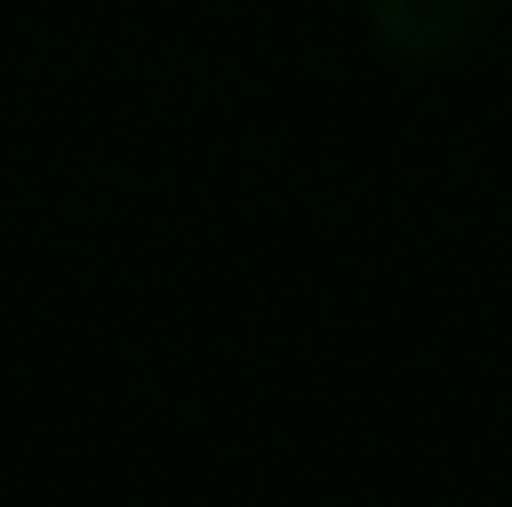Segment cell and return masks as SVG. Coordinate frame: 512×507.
Listing matches in <instances>:
<instances>
[{
  "instance_id": "cell-1",
  "label": "cell",
  "mask_w": 512,
  "mask_h": 507,
  "mask_svg": "<svg viewBox=\"0 0 512 507\" xmlns=\"http://www.w3.org/2000/svg\"><path fill=\"white\" fill-rule=\"evenodd\" d=\"M485 6L491 0H371V22L376 39L393 55L431 60V55H453L480 28Z\"/></svg>"
}]
</instances>
